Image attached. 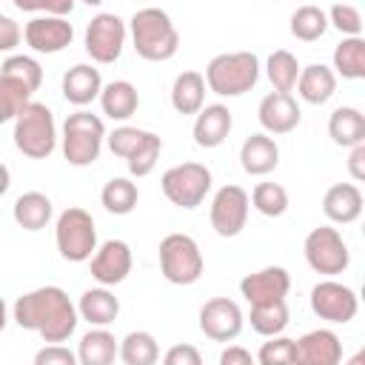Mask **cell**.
I'll return each instance as SVG.
<instances>
[{
	"label": "cell",
	"instance_id": "cell-40",
	"mask_svg": "<svg viewBox=\"0 0 365 365\" xmlns=\"http://www.w3.org/2000/svg\"><path fill=\"white\" fill-rule=\"evenodd\" d=\"M145 137H148V131H143V128L120 125V128H114V131L108 134V148H111V154L128 160V157L145 143Z\"/></svg>",
	"mask_w": 365,
	"mask_h": 365
},
{
	"label": "cell",
	"instance_id": "cell-47",
	"mask_svg": "<svg viewBox=\"0 0 365 365\" xmlns=\"http://www.w3.org/2000/svg\"><path fill=\"white\" fill-rule=\"evenodd\" d=\"M220 365H257V362H254V356L242 345H228L220 354Z\"/></svg>",
	"mask_w": 365,
	"mask_h": 365
},
{
	"label": "cell",
	"instance_id": "cell-44",
	"mask_svg": "<svg viewBox=\"0 0 365 365\" xmlns=\"http://www.w3.org/2000/svg\"><path fill=\"white\" fill-rule=\"evenodd\" d=\"M163 365H202V356L194 345H171L163 356Z\"/></svg>",
	"mask_w": 365,
	"mask_h": 365
},
{
	"label": "cell",
	"instance_id": "cell-41",
	"mask_svg": "<svg viewBox=\"0 0 365 365\" xmlns=\"http://www.w3.org/2000/svg\"><path fill=\"white\" fill-rule=\"evenodd\" d=\"M259 365H294V339L288 336H268L257 354Z\"/></svg>",
	"mask_w": 365,
	"mask_h": 365
},
{
	"label": "cell",
	"instance_id": "cell-19",
	"mask_svg": "<svg viewBox=\"0 0 365 365\" xmlns=\"http://www.w3.org/2000/svg\"><path fill=\"white\" fill-rule=\"evenodd\" d=\"M231 125H234V120L225 106H220V103L205 106L194 120V143L200 148H217L231 134Z\"/></svg>",
	"mask_w": 365,
	"mask_h": 365
},
{
	"label": "cell",
	"instance_id": "cell-29",
	"mask_svg": "<svg viewBox=\"0 0 365 365\" xmlns=\"http://www.w3.org/2000/svg\"><path fill=\"white\" fill-rule=\"evenodd\" d=\"M117 339L106 328H94L80 339L77 348V362L80 365H114L117 356Z\"/></svg>",
	"mask_w": 365,
	"mask_h": 365
},
{
	"label": "cell",
	"instance_id": "cell-13",
	"mask_svg": "<svg viewBox=\"0 0 365 365\" xmlns=\"http://www.w3.org/2000/svg\"><path fill=\"white\" fill-rule=\"evenodd\" d=\"M200 331L214 342H231L242 331V311L228 297H214L200 308Z\"/></svg>",
	"mask_w": 365,
	"mask_h": 365
},
{
	"label": "cell",
	"instance_id": "cell-50",
	"mask_svg": "<svg viewBox=\"0 0 365 365\" xmlns=\"http://www.w3.org/2000/svg\"><path fill=\"white\" fill-rule=\"evenodd\" d=\"M345 365H365V351H356Z\"/></svg>",
	"mask_w": 365,
	"mask_h": 365
},
{
	"label": "cell",
	"instance_id": "cell-26",
	"mask_svg": "<svg viewBox=\"0 0 365 365\" xmlns=\"http://www.w3.org/2000/svg\"><path fill=\"white\" fill-rule=\"evenodd\" d=\"M205 103V77L200 71H182L177 74L171 86V106L180 114H200Z\"/></svg>",
	"mask_w": 365,
	"mask_h": 365
},
{
	"label": "cell",
	"instance_id": "cell-43",
	"mask_svg": "<svg viewBox=\"0 0 365 365\" xmlns=\"http://www.w3.org/2000/svg\"><path fill=\"white\" fill-rule=\"evenodd\" d=\"M34 365H80L77 354L68 351L66 345H43L34 354Z\"/></svg>",
	"mask_w": 365,
	"mask_h": 365
},
{
	"label": "cell",
	"instance_id": "cell-8",
	"mask_svg": "<svg viewBox=\"0 0 365 365\" xmlns=\"http://www.w3.org/2000/svg\"><path fill=\"white\" fill-rule=\"evenodd\" d=\"M160 185H163V194L174 205L197 208L211 188V171L202 163H180L163 174Z\"/></svg>",
	"mask_w": 365,
	"mask_h": 365
},
{
	"label": "cell",
	"instance_id": "cell-15",
	"mask_svg": "<svg viewBox=\"0 0 365 365\" xmlns=\"http://www.w3.org/2000/svg\"><path fill=\"white\" fill-rule=\"evenodd\" d=\"M288 288H291V274H288L282 265L259 268V271L242 277V282H240V291H242V297H245L251 305L279 302V299H285Z\"/></svg>",
	"mask_w": 365,
	"mask_h": 365
},
{
	"label": "cell",
	"instance_id": "cell-6",
	"mask_svg": "<svg viewBox=\"0 0 365 365\" xmlns=\"http://www.w3.org/2000/svg\"><path fill=\"white\" fill-rule=\"evenodd\" d=\"M202 251L188 234H168L160 242V271L171 285H194L202 277Z\"/></svg>",
	"mask_w": 365,
	"mask_h": 365
},
{
	"label": "cell",
	"instance_id": "cell-37",
	"mask_svg": "<svg viewBox=\"0 0 365 365\" xmlns=\"http://www.w3.org/2000/svg\"><path fill=\"white\" fill-rule=\"evenodd\" d=\"M248 200L265 217H282L288 211V191L279 182H257V188L251 191Z\"/></svg>",
	"mask_w": 365,
	"mask_h": 365
},
{
	"label": "cell",
	"instance_id": "cell-4",
	"mask_svg": "<svg viewBox=\"0 0 365 365\" xmlns=\"http://www.w3.org/2000/svg\"><path fill=\"white\" fill-rule=\"evenodd\" d=\"M14 145L31 160H46L54 151L57 145L54 114L43 103L29 100L14 117Z\"/></svg>",
	"mask_w": 365,
	"mask_h": 365
},
{
	"label": "cell",
	"instance_id": "cell-9",
	"mask_svg": "<svg viewBox=\"0 0 365 365\" xmlns=\"http://www.w3.org/2000/svg\"><path fill=\"white\" fill-rule=\"evenodd\" d=\"M305 259L317 274L336 277L348 268L351 254H348V245L336 228L319 225L305 237Z\"/></svg>",
	"mask_w": 365,
	"mask_h": 365
},
{
	"label": "cell",
	"instance_id": "cell-7",
	"mask_svg": "<svg viewBox=\"0 0 365 365\" xmlns=\"http://www.w3.org/2000/svg\"><path fill=\"white\" fill-rule=\"evenodd\" d=\"M54 237H57L60 257L68 262H86L97 251V228H94V220L86 208H77V205L66 208L57 217Z\"/></svg>",
	"mask_w": 365,
	"mask_h": 365
},
{
	"label": "cell",
	"instance_id": "cell-14",
	"mask_svg": "<svg viewBox=\"0 0 365 365\" xmlns=\"http://www.w3.org/2000/svg\"><path fill=\"white\" fill-rule=\"evenodd\" d=\"M294 365H342L339 336L328 328H317L294 339Z\"/></svg>",
	"mask_w": 365,
	"mask_h": 365
},
{
	"label": "cell",
	"instance_id": "cell-22",
	"mask_svg": "<svg viewBox=\"0 0 365 365\" xmlns=\"http://www.w3.org/2000/svg\"><path fill=\"white\" fill-rule=\"evenodd\" d=\"M100 91H103V80L94 66L80 63L63 74V97L71 106H88L94 97H100Z\"/></svg>",
	"mask_w": 365,
	"mask_h": 365
},
{
	"label": "cell",
	"instance_id": "cell-38",
	"mask_svg": "<svg viewBox=\"0 0 365 365\" xmlns=\"http://www.w3.org/2000/svg\"><path fill=\"white\" fill-rule=\"evenodd\" d=\"M29 97H31V91L26 86H20L17 80L0 74V125L14 120L20 114V108L29 103Z\"/></svg>",
	"mask_w": 365,
	"mask_h": 365
},
{
	"label": "cell",
	"instance_id": "cell-1",
	"mask_svg": "<svg viewBox=\"0 0 365 365\" xmlns=\"http://www.w3.org/2000/svg\"><path fill=\"white\" fill-rule=\"evenodd\" d=\"M14 322L26 331H37L43 342H66L77 328V308L71 305L68 294L57 285L34 288L14 302Z\"/></svg>",
	"mask_w": 365,
	"mask_h": 365
},
{
	"label": "cell",
	"instance_id": "cell-30",
	"mask_svg": "<svg viewBox=\"0 0 365 365\" xmlns=\"http://www.w3.org/2000/svg\"><path fill=\"white\" fill-rule=\"evenodd\" d=\"M137 200H140V191L128 177H111L100 191V202L106 205V211L108 214H120V217L131 214Z\"/></svg>",
	"mask_w": 365,
	"mask_h": 365
},
{
	"label": "cell",
	"instance_id": "cell-24",
	"mask_svg": "<svg viewBox=\"0 0 365 365\" xmlns=\"http://www.w3.org/2000/svg\"><path fill=\"white\" fill-rule=\"evenodd\" d=\"M328 134L342 148H356L365 143V114L354 106H339L328 120Z\"/></svg>",
	"mask_w": 365,
	"mask_h": 365
},
{
	"label": "cell",
	"instance_id": "cell-36",
	"mask_svg": "<svg viewBox=\"0 0 365 365\" xmlns=\"http://www.w3.org/2000/svg\"><path fill=\"white\" fill-rule=\"evenodd\" d=\"M0 74L17 80V83L26 86L31 94H34V91L40 88V83H43V68H40V63H37L34 57H26V54L6 57L3 66H0Z\"/></svg>",
	"mask_w": 365,
	"mask_h": 365
},
{
	"label": "cell",
	"instance_id": "cell-16",
	"mask_svg": "<svg viewBox=\"0 0 365 365\" xmlns=\"http://www.w3.org/2000/svg\"><path fill=\"white\" fill-rule=\"evenodd\" d=\"M26 43L40 54H57L74 40V29L66 17H31L23 31Z\"/></svg>",
	"mask_w": 365,
	"mask_h": 365
},
{
	"label": "cell",
	"instance_id": "cell-11",
	"mask_svg": "<svg viewBox=\"0 0 365 365\" xmlns=\"http://www.w3.org/2000/svg\"><path fill=\"white\" fill-rule=\"evenodd\" d=\"M125 43V23L117 14H97L86 26V51L97 63H114Z\"/></svg>",
	"mask_w": 365,
	"mask_h": 365
},
{
	"label": "cell",
	"instance_id": "cell-18",
	"mask_svg": "<svg viewBox=\"0 0 365 365\" xmlns=\"http://www.w3.org/2000/svg\"><path fill=\"white\" fill-rule=\"evenodd\" d=\"M257 114H259V123L268 134H288L299 125V117H302L297 100L291 94H279V91L265 94Z\"/></svg>",
	"mask_w": 365,
	"mask_h": 365
},
{
	"label": "cell",
	"instance_id": "cell-45",
	"mask_svg": "<svg viewBox=\"0 0 365 365\" xmlns=\"http://www.w3.org/2000/svg\"><path fill=\"white\" fill-rule=\"evenodd\" d=\"M17 9H23V11H46V17H63V14H71L74 0H57V3H29V0H17Z\"/></svg>",
	"mask_w": 365,
	"mask_h": 365
},
{
	"label": "cell",
	"instance_id": "cell-17",
	"mask_svg": "<svg viewBox=\"0 0 365 365\" xmlns=\"http://www.w3.org/2000/svg\"><path fill=\"white\" fill-rule=\"evenodd\" d=\"M131 248L123 240L103 242L91 257V277L100 285H117L131 274Z\"/></svg>",
	"mask_w": 365,
	"mask_h": 365
},
{
	"label": "cell",
	"instance_id": "cell-33",
	"mask_svg": "<svg viewBox=\"0 0 365 365\" xmlns=\"http://www.w3.org/2000/svg\"><path fill=\"white\" fill-rule=\"evenodd\" d=\"M328 29V14L319 6H299L291 14V34L302 43H314L325 34Z\"/></svg>",
	"mask_w": 365,
	"mask_h": 365
},
{
	"label": "cell",
	"instance_id": "cell-3",
	"mask_svg": "<svg viewBox=\"0 0 365 365\" xmlns=\"http://www.w3.org/2000/svg\"><path fill=\"white\" fill-rule=\"evenodd\" d=\"M259 80V60L254 51L217 54L205 68V83L220 97H240Z\"/></svg>",
	"mask_w": 365,
	"mask_h": 365
},
{
	"label": "cell",
	"instance_id": "cell-48",
	"mask_svg": "<svg viewBox=\"0 0 365 365\" xmlns=\"http://www.w3.org/2000/svg\"><path fill=\"white\" fill-rule=\"evenodd\" d=\"M348 171H351V177H354L356 182H362V180H365V143H362V145H356V148H351Z\"/></svg>",
	"mask_w": 365,
	"mask_h": 365
},
{
	"label": "cell",
	"instance_id": "cell-28",
	"mask_svg": "<svg viewBox=\"0 0 365 365\" xmlns=\"http://www.w3.org/2000/svg\"><path fill=\"white\" fill-rule=\"evenodd\" d=\"M51 200L40 191H26L14 200V222L26 231H40L51 220Z\"/></svg>",
	"mask_w": 365,
	"mask_h": 365
},
{
	"label": "cell",
	"instance_id": "cell-27",
	"mask_svg": "<svg viewBox=\"0 0 365 365\" xmlns=\"http://www.w3.org/2000/svg\"><path fill=\"white\" fill-rule=\"evenodd\" d=\"M100 106H103V114H108L111 120H128L140 106V94L128 80H114L103 86Z\"/></svg>",
	"mask_w": 365,
	"mask_h": 365
},
{
	"label": "cell",
	"instance_id": "cell-49",
	"mask_svg": "<svg viewBox=\"0 0 365 365\" xmlns=\"http://www.w3.org/2000/svg\"><path fill=\"white\" fill-rule=\"evenodd\" d=\"M9 185H11V177H9V168L0 163V197L9 191Z\"/></svg>",
	"mask_w": 365,
	"mask_h": 365
},
{
	"label": "cell",
	"instance_id": "cell-10",
	"mask_svg": "<svg viewBox=\"0 0 365 365\" xmlns=\"http://www.w3.org/2000/svg\"><path fill=\"white\" fill-rule=\"evenodd\" d=\"M356 308H359V299L356 294L336 282V279H322L311 288V311L319 317V319H328V322H351L356 317Z\"/></svg>",
	"mask_w": 365,
	"mask_h": 365
},
{
	"label": "cell",
	"instance_id": "cell-32",
	"mask_svg": "<svg viewBox=\"0 0 365 365\" xmlns=\"http://www.w3.org/2000/svg\"><path fill=\"white\" fill-rule=\"evenodd\" d=\"M334 68L345 80H362L365 77V40L362 37H345L334 48Z\"/></svg>",
	"mask_w": 365,
	"mask_h": 365
},
{
	"label": "cell",
	"instance_id": "cell-12",
	"mask_svg": "<svg viewBox=\"0 0 365 365\" xmlns=\"http://www.w3.org/2000/svg\"><path fill=\"white\" fill-rule=\"evenodd\" d=\"M248 194L240 185H222L211 200V228L220 237H237L248 220Z\"/></svg>",
	"mask_w": 365,
	"mask_h": 365
},
{
	"label": "cell",
	"instance_id": "cell-23",
	"mask_svg": "<svg viewBox=\"0 0 365 365\" xmlns=\"http://www.w3.org/2000/svg\"><path fill=\"white\" fill-rule=\"evenodd\" d=\"M297 91L305 103L311 106H322L334 97L336 91V74L322 66V63H314V66H305L299 68V77H297Z\"/></svg>",
	"mask_w": 365,
	"mask_h": 365
},
{
	"label": "cell",
	"instance_id": "cell-25",
	"mask_svg": "<svg viewBox=\"0 0 365 365\" xmlns=\"http://www.w3.org/2000/svg\"><path fill=\"white\" fill-rule=\"evenodd\" d=\"M77 314L88 322V325H97V328H106L117 319L120 314V302L111 291L106 288H88L83 291L80 297V305H77Z\"/></svg>",
	"mask_w": 365,
	"mask_h": 365
},
{
	"label": "cell",
	"instance_id": "cell-42",
	"mask_svg": "<svg viewBox=\"0 0 365 365\" xmlns=\"http://www.w3.org/2000/svg\"><path fill=\"white\" fill-rule=\"evenodd\" d=\"M325 14H328V23H331L334 29H339V31L348 34V37H359V31H362V17H359V11H356L354 6L336 3V6H331V11H325Z\"/></svg>",
	"mask_w": 365,
	"mask_h": 365
},
{
	"label": "cell",
	"instance_id": "cell-31",
	"mask_svg": "<svg viewBox=\"0 0 365 365\" xmlns=\"http://www.w3.org/2000/svg\"><path fill=\"white\" fill-rule=\"evenodd\" d=\"M125 365H154L160 359V345L148 331H131L117 348Z\"/></svg>",
	"mask_w": 365,
	"mask_h": 365
},
{
	"label": "cell",
	"instance_id": "cell-2",
	"mask_svg": "<svg viewBox=\"0 0 365 365\" xmlns=\"http://www.w3.org/2000/svg\"><path fill=\"white\" fill-rule=\"evenodd\" d=\"M131 40H134V51L143 60H151V63L171 60L180 48V34H177L171 17L163 9H154V6L134 11Z\"/></svg>",
	"mask_w": 365,
	"mask_h": 365
},
{
	"label": "cell",
	"instance_id": "cell-5",
	"mask_svg": "<svg viewBox=\"0 0 365 365\" xmlns=\"http://www.w3.org/2000/svg\"><path fill=\"white\" fill-rule=\"evenodd\" d=\"M103 137H106V125L97 114L74 111L63 123V157L77 168L91 165L100 157Z\"/></svg>",
	"mask_w": 365,
	"mask_h": 365
},
{
	"label": "cell",
	"instance_id": "cell-51",
	"mask_svg": "<svg viewBox=\"0 0 365 365\" xmlns=\"http://www.w3.org/2000/svg\"><path fill=\"white\" fill-rule=\"evenodd\" d=\"M6 328V302H3V297H0V331Z\"/></svg>",
	"mask_w": 365,
	"mask_h": 365
},
{
	"label": "cell",
	"instance_id": "cell-46",
	"mask_svg": "<svg viewBox=\"0 0 365 365\" xmlns=\"http://www.w3.org/2000/svg\"><path fill=\"white\" fill-rule=\"evenodd\" d=\"M20 37H23L20 26H17L11 17L0 14V51H11V48L20 43Z\"/></svg>",
	"mask_w": 365,
	"mask_h": 365
},
{
	"label": "cell",
	"instance_id": "cell-39",
	"mask_svg": "<svg viewBox=\"0 0 365 365\" xmlns=\"http://www.w3.org/2000/svg\"><path fill=\"white\" fill-rule=\"evenodd\" d=\"M160 148H163L160 137H157L154 131H148L145 143L125 160V163H128V174H131V177H145V174H151L154 165H157V160H160Z\"/></svg>",
	"mask_w": 365,
	"mask_h": 365
},
{
	"label": "cell",
	"instance_id": "cell-35",
	"mask_svg": "<svg viewBox=\"0 0 365 365\" xmlns=\"http://www.w3.org/2000/svg\"><path fill=\"white\" fill-rule=\"evenodd\" d=\"M268 80H271V86H274V91H279V94H288L294 86H297V77H299V63H297V57L291 54V51H285V48H279V51H274L271 57H268Z\"/></svg>",
	"mask_w": 365,
	"mask_h": 365
},
{
	"label": "cell",
	"instance_id": "cell-21",
	"mask_svg": "<svg viewBox=\"0 0 365 365\" xmlns=\"http://www.w3.org/2000/svg\"><path fill=\"white\" fill-rule=\"evenodd\" d=\"M240 163H242V171L245 174L262 177V174H268V171L277 168L279 148H277V143L268 134H251L242 143V148H240Z\"/></svg>",
	"mask_w": 365,
	"mask_h": 365
},
{
	"label": "cell",
	"instance_id": "cell-20",
	"mask_svg": "<svg viewBox=\"0 0 365 365\" xmlns=\"http://www.w3.org/2000/svg\"><path fill=\"white\" fill-rule=\"evenodd\" d=\"M322 211L334 222H354L362 214V191L354 182H336L322 197Z\"/></svg>",
	"mask_w": 365,
	"mask_h": 365
},
{
	"label": "cell",
	"instance_id": "cell-34",
	"mask_svg": "<svg viewBox=\"0 0 365 365\" xmlns=\"http://www.w3.org/2000/svg\"><path fill=\"white\" fill-rule=\"evenodd\" d=\"M288 325V305L285 299L279 302H265V305H251V328L262 336H279Z\"/></svg>",
	"mask_w": 365,
	"mask_h": 365
}]
</instances>
